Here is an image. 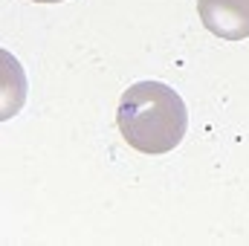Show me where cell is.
<instances>
[{"mask_svg":"<svg viewBox=\"0 0 249 246\" xmlns=\"http://www.w3.org/2000/svg\"><path fill=\"white\" fill-rule=\"evenodd\" d=\"M35 3H64V0H35Z\"/></svg>","mask_w":249,"mask_h":246,"instance_id":"cell-3","label":"cell"},{"mask_svg":"<svg viewBox=\"0 0 249 246\" xmlns=\"http://www.w3.org/2000/svg\"><path fill=\"white\" fill-rule=\"evenodd\" d=\"M203 26L223 41L249 38V0H197Z\"/></svg>","mask_w":249,"mask_h":246,"instance_id":"cell-2","label":"cell"},{"mask_svg":"<svg viewBox=\"0 0 249 246\" xmlns=\"http://www.w3.org/2000/svg\"><path fill=\"white\" fill-rule=\"evenodd\" d=\"M116 124L122 139L139 154L174 151L188 130L186 102L162 81H136L119 99Z\"/></svg>","mask_w":249,"mask_h":246,"instance_id":"cell-1","label":"cell"}]
</instances>
